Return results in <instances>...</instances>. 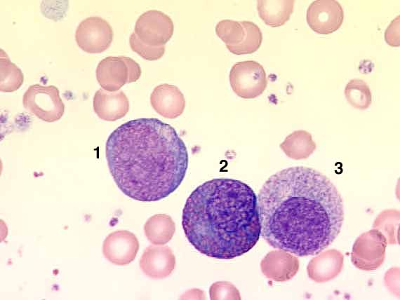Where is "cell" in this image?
Returning a JSON list of instances; mask_svg holds the SVG:
<instances>
[{
  "label": "cell",
  "mask_w": 400,
  "mask_h": 300,
  "mask_svg": "<svg viewBox=\"0 0 400 300\" xmlns=\"http://www.w3.org/2000/svg\"><path fill=\"white\" fill-rule=\"evenodd\" d=\"M257 203L263 239L297 257L321 252L338 237L344 221L336 186L308 167L288 168L269 177Z\"/></svg>",
  "instance_id": "cell-1"
},
{
  "label": "cell",
  "mask_w": 400,
  "mask_h": 300,
  "mask_svg": "<svg viewBox=\"0 0 400 300\" xmlns=\"http://www.w3.org/2000/svg\"><path fill=\"white\" fill-rule=\"evenodd\" d=\"M105 156L121 192L144 202L160 200L175 191L189 161L176 130L154 118L131 120L116 128L107 139Z\"/></svg>",
  "instance_id": "cell-2"
},
{
  "label": "cell",
  "mask_w": 400,
  "mask_h": 300,
  "mask_svg": "<svg viewBox=\"0 0 400 300\" xmlns=\"http://www.w3.org/2000/svg\"><path fill=\"white\" fill-rule=\"evenodd\" d=\"M182 225L200 253L220 259L240 257L260 236L257 196L251 186L235 179L207 181L187 198Z\"/></svg>",
  "instance_id": "cell-3"
},
{
  "label": "cell",
  "mask_w": 400,
  "mask_h": 300,
  "mask_svg": "<svg viewBox=\"0 0 400 300\" xmlns=\"http://www.w3.org/2000/svg\"><path fill=\"white\" fill-rule=\"evenodd\" d=\"M95 74L102 89L115 92L126 83L138 80L141 75V68L131 57L109 56L98 63Z\"/></svg>",
  "instance_id": "cell-4"
},
{
  "label": "cell",
  "mask_w": 400,
  "mask_h": 300,
  "mask_svg": "<svg viewBox=\"0 0 400 300\" xmlns=\"http://www.w3.org/2000/svg\"><path fill=\"white\" fill-rule=\"evenodd\" d=\"M22 104L37 118L48 123L60 120L65 112L59 90L53 85L29 86L23 95Z\"/></svg>",
  "instance_id": "cell-5"
},
{
  "label": "cell",
  "mask_w": 400,
  "mask_h": 300,
  "mask_svg": "<svg viewBox=\"0 0 400 300\" xmlns=\"http://www.w3.org/2000/svg\"><path fill=\"white\" fill-rule=\"evenodd\" d=\"M229 79L234 93L244 99H253L260 95L267 86L265 71L259 62L246 60L234 64Z\"/></svg>",
  "instance_id": "cell-6"
},
{
  "label": "cell",
  "mask_w": 400,
  "mask_h": 300,
  "mask_svg": "<svg viewBox=\"0 0 400 300\" xmlns=\"http://www.w3.org/2000/svg\"><path fill=\"white\" fill-rule=\"evenodd\" d=\"M114 37L111 25L105 19L91 16L83 20L75 32L78 46L84 51L95 54L106 50Z\"/></svg>",
  "instance_id": "cell-7"
},
{
  "label": "cell",
  "mask_w": 400,
  "mask_h": 300,
  "mask_svg": "<svg viewBox=\"0 0 400 300\" xmlns=\"http://www.w3.org/2000/svg\"><path fill=\"white\" fill-rule=\"evenodd\" d=\"M172 19L158 10H149L136 20L134 33L141 41L151 46H162L173 34Z\"/></svg>",
  "instance_id": "cell-8"
},
{
  "label": "cell",
  "mask_w": 400,
  "mask_h": 300,
  "mask_svg": "<svg viewBox=\"0 0 400 300\" xmlns=\"http://www.w3.org/2000/svg\"><path fill=\"white\" fill-rule=\"evenodd\" d=\"M386 245V237L378 230L361 235L353 246L352 263L362 270L376 269L384 261Z\"/></svg>",
  "instance_id": "cell-9"
},
{
  "label": "cell",
  "mask_w": 400,
  "mask_h": 300,
  "mask_svg": "<svg viewBox=\"0 0 400 300\" xmlns=\"http://www.w3.org/2000/svg\"><path fill=\"white\" fill-rule=\"evenodd\" d=\"M344 20V11L335 0H316L307 8L306 20L309 27L319 34H330L338 30Z\"/></svg>",
  "instance_id": "cell-10"
},
{
  "label": "cell",
  "mask_w": 400,
  "mask_h": 300,
  "mask_svg": "<svg viewBox=\"0 0 400 300\" xmlns=\"http://www.w3.org/2000/svg\"><path fill=\"white\" fill-rule=\"evenodd\" d=\"M139 250L137 237L131 231L118 230L109 233L103 241L102 253L112 264L124 266L131 263Z\"/></svg>",
  "instance_id": "cell-11"
},
{
  "label": "cell",
  "mask_w": 400,
  "mask_h": 300,
  "mask_svg": "<svg viewBox=\"0 0 400 300\" xmlns=\"http://www.w3.org/2000/svg\"><path fill=\"white\" fill-rule=\"evenodd\" d=\"M175 257L168 246L150 245L143 252L140 267L152 279H163L169 276L175 267Z\"/></svg>",
  "instance_id": "cell-12"
},
{
  "label": "cell",
  "mask_w": 400,
  "mask_h": 300,
  "mask_svg": "<svg viewBox=\"0 0 400 300\" xmlns=\"http://www.w3.org/2000/svg\"><path fill=\"white\" fill-rule=\"evenodd\" d=\"M150 103L156 113L172 119L180 116L185 107V99L174 85L163 83L156 86L150 95Z\"/></svg>",
  "instance_id": "cell-13"
},
{
  "label": "cell",
  "mask_w": 400,
  "mask_h": 300,
  "mask_svg": "<svg viewBox=\"0 0 400 300\" xmlns=\"http://www.w3.org/2000/svg\"><path fill=\"white\" fill-rule=\"evenodd\" d=\"M93 106L97 116L106 121H115L126 116L129 110L128 99L122 90L109 92L98 90Z\"/></svg>",
  "instance_id": "cell-14"
},
{
  "label": "cell",
  "mask_w": 400,
  "mask_h": 300,
  "mask_svg": "<svg viewBox=\"0 0 400 300\" xmlns=\"http://www.w3.org/2000/svg\"><path fill=\"white\" fill-rule=\"evenodd\" d=\"M260 267L267 278L281 282L288 280L296 274L299 262L288 252L272 251L262 259Z\"/></svg>",
  "instance_id": "cell-15"
},
{
  "label": "cell",
  "mask_w": 400,
  "mask_h": 300,
  "mask_svg": "<svg viewBox=\"0 0 400 300\" xmlns=\"http://www.w3.org/2000/svg\"><path fill=\"white\" fill-rule=\"evenodd\" d=\"M342 265V254L338 250H330L310 260L307 266L308 275L316 282H326L338 275Z\"/></svg>",
  "instance_id": "cell-16"
},
{
  "label": "cell",
  "mask_w": 400,
  "mask_h": 300,
  "mask_svg": "<svg viewBox=\"0 0 400 300\" xmlns=\"http://www.w3.org/2000/svg\"><path fill=\"white\" fill-rule=\"evenodd\" d=\"M293 0H259L257 10L260 19L268 26H283L293 12Z\"/></svg>",
  "instance_id": "cell-17"
},
{
  "label": "cell",
  "mask_w": 400,
  "mask_h": 300,
  "mask_svg": "<svg viewBox=\"0 0 400 300\" xmlns=\"http://www.w3.org/2000/svg\"><path fill=\"white\" fill-rule=\"evenodd\" d=\"M175 224L172 218L166 214H156L149 217L144 225V232L153 245H164L173 238Z\"/></svg>",
  "instance_id": "cell-18"
},
{
  "label": "cell",
  "mask_w": 400,
  "mask_h": 300,
  "mask_svg": "<svg viewBox=\"0 0 400 300\" xmlns=\"http://www.w3.org/2000/svg\"><path fill=\"white\" fill-rule=\"evenodd\" d=\"M280 148L290 158L302 159L309 157L315 150L312 135L305 130H296L288 135Z\"/></svg>",
  "instance_id": "cell-19"
},
{
  "label": "cell",
  "mask_w": 400,
  "mask_h": 300,
  "mask_svg": "<svg viewBox=\"0 0 400 300\" xmlns=\"http://www.w3.org/2000/svg\"><path fill=\"white\" fill-rule=\"evenodd\" d=\"M0 74V90L1 92H14L23 83L24 75L21 69L11 61L2 49H1Z\"/></svg>",
  "instance_id": "cell-20"
},
{
  "label": "cell",
  "mask_w": 400,
  "mask_h": 300,
  "mask_svg": "<svg viewBox=\"0 0 400 300\" xmlns=\"http://www.w3.org/2000/svg\"><path fill=\"white\" fill-rule=\"evenodd\" d=\"M246 29L243 41L236 46H226L232 53L237 55L251 54L257 51L262 41V34L260 27L251 21H241Z\"/></svg>",
  "instance_id": "cell-21"
},
{
  "label": "cell",
  "mask_w": 400,
  "mask_h": 300,
  "mask_svg": "<svg viewBox=\"0 0 400 300\" xmlns=\"http://www.w3.org/2000/svg\"><path fill=\"white\" fill-rule=\"evenodd\" d=\"M345 95L348 102L358 109H366L371 104L372 96L369 86L361 79L350 80L345 87Z\"/></svg>",
  "instance_id": "cell-22"
},
{
  "label": "cell",
  "mask_w": 400,
  "mask_h": 300,
  "mask_svg": "<svg viewBox=\"0 0 400 300\" xmlns=\"http://www.w3.org/2000/svg\"><path fill=\"white\" fill-rule=\"evenodd\" d=\"M215 33L226 46H236L244 39L246 29L241 21L222 20L216 25Z\"/></svg>",
  "instance_id": "cell-23"
},
{
  "label": "cell",
  "mask_w": 400,
  "mask_h": 300,
  "mask_svg": "<svg viewBox=\"0 0 400 300\" xmlns=\"http://www.w3.org/2000/svg\"><path fill=\"white\" fill-rule=\"evenodd\" d=\"M129 44L133 51L146 60H157L163 57L165 46L155 47L145 44L133 32L129 38Z\"/></svg>",
  "instance_id": "cell-24"
},
{
  "label": "cell",
  "mask_w": 400,
  "mask_h": 300,
  "mask_svg": "<svg viewBox=\"0 0 400 300\" xmlns=\"http://www.w3.org/2000/svg\"><path fill=\"white\" fill-rule=\"evenodd\" d=\"M210 299H240V293L236 287L229 282H215L209 289Z\"/></svg>",
  "instance_id": "cell-25"
},
{
  "label": "cell",
  "mask_w": 400,
  "mask_h": 300,
  "mask_svg": "<svg viewBox=\"0 0 400 300\" xmlns=\"http://www.w3.org/2000/svg\"><path fill=\"white\" fill-rule=\"evenodd\" d=\"M399 18H394L387 27L385 32V40L388 45L394 47L399 46Z\"/></svg>",
  "instance_id": "cell-26"
}]
</instances>
